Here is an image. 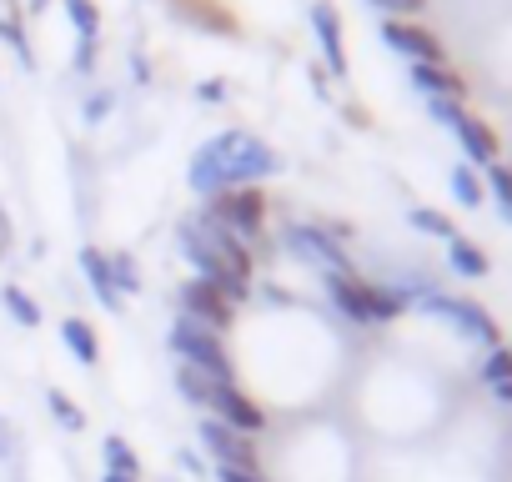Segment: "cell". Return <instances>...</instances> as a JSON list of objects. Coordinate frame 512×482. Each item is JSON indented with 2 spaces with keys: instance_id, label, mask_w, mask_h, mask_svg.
Segmentation results:
<instances>
[{
  "instance_id": "cell-18",
  "label": "cell",
  "mask_w": 512,
  "mask_h": 482,
  "mask_svg": "<svg viewBox=\"0 0 512 482\" xmlns=\"http://www.w3.org/2000/svg\"><path fill=\"white\" fill-rule=\"evenodd\" d=\"M0 41L16 51L21 66H36L31 41H26V6H21V0H0Z\"/></svg>"
},
{
  "instance_id": "cell-9",
  "label": "cell",
  "mask_w": 512,
  "mask_h": 482,
  "mask_svg": "<svg viewBox=\"0 0 512 482\" xmlns=\"http://www.w3.org/2000/svg\"><path fill=\"white\" fill-rule=\"evenodd\" d=\"M211 417H221L226 427H236V432H246V437H262V432H267V407L256 402L241 382L211 392Z\"/></svg>"
},
{
  "instance_id": "cell-4",
  "label": "cell",
  "mask_w": 512,
  "mask_h": 482,
  "mask_svg": "<svg viewBox=\"0 0 512 482\" xmlns=\"http://www.w3.org/2000/svg\"><path fill=\"white\" fill-rule=\"evenodd\" d=\"M282 252L292 262H302L307 272H317L322 282L327 277H357L352 252L327 231V221H287L282 226Z\"/></svg>"
},
{
  "instance_id": "cell-2",
  "label": "cell",
  "mask_w": 512,
  "mask_h": 482,
  "mask_svg": "<svg viewBox=\"0 0 512 482\" xmlns=\"http://www.w3.org/2000/svg\"><path fill=\"white\" fill-rule=\"evenodd\" d=\"M176 252H181V262L191 267L196 282L221 287L236 307L251 297V282H256V252L246 247L241 236H231L226 226H216L206 211H191V216L176 221Z\"/></svg>"
},
{
  "instance_id": "cell-26",
  "label": "cell",
  "mask_w": 512,
  "mask_h": 482,
  "mask_svg": "<svg viewBox=\"0 0 512 482\" xmlns=\"http://www.w3.org/2000/svg\"><path fill=\"white\" fill-rule=\"evenodd\" d=\"M477 377H482V387L512 382V347H507V342L487 347V352H482V362H477Z\"/></svg>"
},
{
  "instance_id": "cell-21",
  "label": "cell",
  "mask_w": 512,
  "mask_h": 482,
  "mask_svg": "<svg viewBox=\"0 0 512 482\" xmlns=\"http://www.w3.org/2000/svg\"><path fill=\"white\" fill-rule=\"evenodd\" d=\"M0 307H6L21 327H41V317H46V312H41V302H36L21 282H6V287H0Z\"/></svg>"
},
{
  "instance_id": "cell-27",
  "label": "cell",
  "mask_w": 512,
  "mask_h": 482,
  "mask_svg": "<svg viewBox=\"0 0 512 482\" xmlns=\"http://www.w3.org/2000/svg\"><path fill=\"white\" fill-rule=\"evenodd\" d=\"M61 6H66V16H71V26H76L81 41H101V11H96V0H61Z\"/></svg>"
},
{
  "instance_id": "cell-6",
  "label": "cell",
  "mask_w": 512,
  "mask_h": 482,
  "mask_svg": "<svg viewBox=\"0 0 512 482\" xmlns=\"http://www.w3.org/2000/svg\"><path fill=\"white\" fill-rule=\"evenodd\" d=\"M216 226H226L231 236H241L246 247L256 252V241L267 236V216H272V201H267V191L262 186H231V191H221V196H211L206 206H201Z\"/></svg>"
},
{
  "instance_id": "cell-1",
  "label": "cell",
  "mask_w": 512,
  "mask_h": 482,
  "mask_svg": "<svg viewBox=\"0 0 512 482\" xmlns=\"http://www.w3.org/2000/svg\"><path fill=\"white\" fill-rule=\"evenodd\" d=\"M277 171H282V151H277L272 141H262V136L246 131V126H231V131L206 136V141L191 151V161H186V186H191L201 201H211V196H221V191H231V186H262V181H272Z\"/></svg>"
},
{
  "instance_id": "cell-40",
  "label": "cell",
  "mask_w": 512,
  "mask_h": 482,
  "mask_svg": "<svg viewBox=\"0 0 512 482\" xmlns=\"http://www.w3.org/2000/svg\"><path fill=\"white\" fill-rule=\"evenodd\" d=\"M51 6V0H31V11H46Z\"/></svg>"
},
{
  "instance_id": "cell-5",
  "label": "cell",
  "mask_w": 512,
  "mask_h": 482,
  "mask_svg": "<svg viewBox=\"0 0 512 482\" xmlns=\"http://www.w3.org/2000/svg\"><path fill=\"white\" fill-rule=\"evenodd\" d=\"M412 312H422V317H432V322H447L462 342H472V347H497L502 342V327H497V317L482 307V302H472V297H452V292H427Z\"/></svg>"
},
{
  "instance_id": "cell-25",
  "label": "cell",
  "mask_w": 512,
  "mask_h": 482,
  "mask_svg": "<svg viewBox=\"0 0 512 482\" xmlns=\"http://www.w3.org/2000/svg\"><path fill=\"white\" fill-rule=\"evenodd\" d=\"M46 407H51V417H56L66 432H86V407H81V402H71V392L46 387Z\"/></svg>"
},
{
  "instance_id": "cell-31",
  "label": "cell",
  "mask_w": 512,
  "mask_h": 482,
  "mask_svg": "<svg viewBox=\"0 0 512 482\" xmlns=\"http://www.w3.org/2000/svg\"><path fill=\"white\" fill-rule=\"evenodd\" d=\"M372 11H382L387 21H412V16H422L427 11V0H367Z\"/></svg>"
},
{
  "instance_id": "cell-19",
  "label": "cell",
  "mask_w": 512,
  "mask_h": 482,
  "mask_svg": "<svg viewBox=\"0 0 512 482\" xmlns=\"http://www.w3.org/2000/svg\"><path fill=\"white\" fill-rule=\"evenodd\" d=\"M101 462H106V472H121V477H136V482H141V472H146V467H141V452H136L121 432H106V437H101Z\"/></svg>"
},
{
  "instance_id": "cell-39",
  "label": "cell",
  "mask_w": 512,
  "mask_h": 482,
  "mask_svg": "<svg viewBox=\"0 0 512 482\" xmlns=\"http://www.w3.org/2000/svg\"><path fill=\"white\" fill-rule=\"evenodd\" d=\"M101 482H136V477H121V472H101Z\"/></svg>"
},
{
  "instance_id": "cell-16",
  "label": "cell",
  "mask_w": 512,
  "mask_h": 482,
  "mask_svg": "<svg viewBox=\"0 0 512 482\" xmlns=\"http://www.w3.org/2000/svg\"><path fill=\"white\" fill-rule=\"evenodd\" d=\"M447 247V272H457V277H467V282H477V277H487L492 272V262H487V252L477 247L472 236H452V241H442Z\"/></svg>"
},
{
  "instance_id": "cell-30",
  "label": "cell",
  "mask_w": 512,
  "mask_h": 482,
  "mask_svg": "<svg viewBox=\"0 0 512 482\" xmlns=\"http://www.w3.org/2000/svg\"><path fill=\"white\" fill-rule=\"evenodd\" d=\"M176 6H181V16H186V21H201V26H216V31H231V21L211 11V0H176Z\"/></svg>"
},
{
  "instance_id": "cell-13",
  "label": "cell",
  "mask_w": 512,
  "mask_h": 482,
  "mask_svg": "<svg viewBox=\"0 0 512 482\" xmlns=\"http://www.w3.org/2000/svg\"><path fill=\"white\" fill-rule=\"evenodd\" d=\"M76 267H81V282L91 287V297L106 307V312H126V297H121V287H116V277H111V257L101 252V247H81V257H76Z\"/></svg>"
},
{
  "instance_id": "cell-33",
  "label": "cell",
  "mask_w": 512,
  "mask_h": 482,
  "mask_svg": "<svg viewBox=\"0 0 512 482\" xmlns=\"http://www.w3.org/2000/svg\"><path fill=\"white\" fill-rule=\"evenodd\" d=\"M96 46H101V41H81V46H76V56H71V71H76V76H96V61H101Z\"/></svg>"
},
{
  "instance_id": "cell-23",
  "label": "cell",
  "mask_w": 512,
  "mask_h": 482,
  "mask_svg": "<svg viewBox=\"0 0 512 482\" xmlns=\"http://www.w3.org/2000/svg\"><path fill=\"white\" fill-rule=\"evenodd\" d=\"M407 226H412V231H422V236H437V241H452V236H457L452 216H447V211H437V206H412V211H407Z\"/></svg>"
},
{
  "instance_id": "cell-37",
  "label": "cell",
  "mask_w": 512,
  "mask_h": 482,
  "mask_svg": "<svg viewBox=\"0 0 512 482\" xmlns=\"http://www.w3.org/2000/svg\"><path fill=\"white\" fill-rule=\"evenodd\" d=\"M11 252V216H6V206H0V257Z\"/></svg>"
},
{
  "instance_id": "cell-22",
  "label": "cell",
  "mask_w": 512,
  "mask_h": 482,
  "mask_svg": "<svg viewBox=\"0 0 512 482\" xmlns=\"http://www.w3.org/2000/svg\"><path fill=\"white\" fill-rule=\"evenodd\" d=\"M447 186H452V201H457V206H467V211H477V206L487 201V186H482V176H477L472 166H452Z\"/></svg>"
},
{
  "instance_id": "cell-20",
  "label": "cell",
  "mask_w": 512,
  "mask_h": 482,
  "mask_svg": "<svg viewBox=\"0 0 512 482\" xmlns=\"http://www.w3.org/2000/svg\"><path fill=\"white\" fill-rule=\"evenodd\" d=\"M221 382H211V377H201L196 367H181L176 362V397L186 402V407H196V412H211V392H216Z\"/></svg>"
},
{
  "instance_id": "cell-10",
  "label": "cell",
  "mask_w": 512,
  "mask_h": 482,
  "mask_svg": "<svg viewBox=\"0 0 512 482\" xmlns=\"http://www.w3.org/2000/svg\"><path fill=\"white\" fill-rule=\"evenodd\" d=\"M382 41H387V51L407 56L412 66H442L447 61L442 56V41L427 26H417V21H382Z\"/></svg>"
},
{
  "instance_id": "cell-41",
  "label": "cell",
  "mask_w": 512,
  "mask_h": 482,
  "mask_svg": "<svg viewBox=\"0 0 512 482\" xmlns=\"http://www.w3.org/2000/svg\"><path fill=\"white\" fill-rule=\"evenodd\" d=\"M0 452H6V422H0Z\"/></svg>"
},
{
  "instance_id": "cell-14",
  "label": "cell",
  "mask_w": 512,
  "mask_h": 482,
  "mask_svg": "<svg viewBox=\"0 0 512 482\" xmlns=\"http://www.w3.org/2000/svg\"><path fill=\"white\" fill-rule=\"evenodd\" d=\"M452 136H457V146H462V156H467L472 166H492L497 151H502V146H497V131H492L482 116H472V111L452 126Z\"/></svg>"
},
{
  "instance_id": "cell-34",
  "label": "cell",
  "mask_w": 512,
  "mask_h": 482,
  "mask_svg": "<svg viewBox=\"0 0 512 482\" xmlns=\"http://www.w3.org/2000/svg\"><path fill=\"white\" fill-rule=\"evenodd\" d=\"M176 462H181V472H191V477H206V472H211V462H206V457H196V447H181V452H176Z\"/></svg>"
},
{
  "instance_id": "cell-28",
  "label": "cell",
  "mask_w": 512,
  "mask_h": 482,
  "mask_svg": "<svg viewBox=\"0 0 512 482\" xmlns=\"http://www.w3.org/2000/svg\"><path fill=\"white\" fill-rule=\"evenodd\" d=\"M487 196L497 201V211L512 221V166H502V161H492L487 166Z\"/></svg>"
},
{
  "instance_id": "cell-24",
  "label": "cell",
  "mask_w": 512,
  "mask_h": 482,
  "mask_svg": "<svg viewBox=\"0 0 512 482\" xmlns=\"http://www.w3.org/2000/svg\"><path fill=\"white\" fill-rule=\"evenodd\" d=\"M106 257H111V277H116L121 297H136V292L146 287V277H141V262H136V252L116 247V252H106Z\"/></svg>"
},
{
  "instance_id": "cell-29",
  "label": "cell",
  "mask_w": 512,
  "mask_h": 482,
  "mask_svg": "<svg viewBox=\"0 0 512 482\" xmlns=\"http://www.w3.org/2000/svg\"><path fill=\"white\" fill-rule=\"evenodd\" d=\"M116 111V91L111 86H101V91H91L86 96V106H81V116H86V126H101L106 116Z\"/></svg>"
},
{
  "instance_id": "cell-32",
  "label": "cell",
  "mask_w": 512,
  "mask_h": 482,
  "mask_svg": "<svg viewBox=\"0 0 512 482\" xmlns=\"http://www.w3.org/2000/svg\"><path fill=\"white\" fill-rule=\"evenodd\" d=\"M427 116H432L437 126H447V131H452V126L467 116V106H462V101H452V96H432V101H427Z\"/></svg>"
},
{
  "instance_id": "cell-35",
  "label": "cell",
  "mask_w": 512,
  "mask_h": 482,
  "mask_svg": "<svg viewBox=\"0 0 512 482\" xmlns=\"http://www.w3.org/2000/svg\"><path fill=\"white\" fill-rule=\"evenodd\" d=\"M216 482H267V472H241V467H211Z\"/></svg>"
},
{
  "instance_id": "cell-11",
  "label": "cell",
  "mask_w": 512,
  "mask_h": 482,
  "mask_svg": "<svg viewBox=\"0 0 512 482\" xmlns=\"http://www.w3.org/2000/svg\"><path fill=\"white\" fill-rule=\"evenodd\" d=\"M322 292H327V302H332V312H337L342 322H352V327H377V317H372V282H367L362 272H357V277H327Z\"/></svg>"
},
{
  "instance_id": "cell-15",
  "label": "cell",
  "mask_w": 512,
  "mask_h": 482,
  "mask_svg": "<svg viewBox=\"0 0 512 482\" xmlns=\"http://www.w3.org/2000/svg\"><path fill=\"white\" fill-rule=\"evenodd\" d=\"M61 342H66V352L81 362V367H96L101 362V332L86 322V317H61Z\"/></svg>"
},
{
  "instance_id": "cell-17",
  "label": "cell",
  "mask_w": 512,
  "mask_h": 482,
  "mask_svg": "<svg viewBox=\"0 0 512 482\" xmlns=\"http://www.w3.org/2000/svg\"><path fill=\"white\" fill-rule=\"evenodd\" d=\"M407 76H412V86H417L427 101H432V96H452V101H462V96H467V81H462L447 61H442V66H412Z\"/></svg>"
},
{
  "instance_id": "cell-7",
  "label": "cell",
  "mask_w": 512,
  "mask_h": 482,
  "mask_svg": "<svg viewBox=\"0 0 512 482\" xmlns=\"http://www.w3.org/2000/svg\"><path fill=\"white\" fill-rule=\"evenodd\" d=\"M196 442H201V452L211 457V467L262 472V452H256V437H246V432L226 427V422H221V417H211V412H201V422H196Z\"/></svg>"
},
{
  "instance_id": "cell-12",
  "label": "cell",
  "mask_w": 512,
  "mask_h": 482,
  "mask_svg": "<svg viewBox=\"0 0 512 482\" xmlns=\"http://www.w3.org/2000/svg\"><path fill=\"white\" fill-rule=\"evenodd\" d=\"M312 36L322 46V61H327V76H347V41H342V16L332 0H312Z\"/></svg>"
},
{
  "instance_id": "cell-38",
  "label": "cell",
  "mask_w": 512,
  "mask_h": 482,
  "mask_svg": "<svg viewBox=\"0 0 512 482\" xmlns=\"http://www.w3.org/2000/svg\"><path fill=\"white\" fill-rule=\"evenodd\" d=\"M487 392H492L497 407H512V382H497V387H487Z\"/></svg>"
},
{
  "instance_id": "cell-36",
  "label": "cell",
  "mask_w": 512,
  "mask_h": 482,
  "mask_svg": "<svg viewBox=\"0 0 512 482\" xmlns=\"http://www.w3.org/2000/svg\"><path fill=\"white\" fill-rule=\"evenodd\" d=\"M226 96H231V91H226V81H201V86H196V101H211V106H221Z\"/></svg>"
},
{
  "instance_id": "cell-3",
  "label": "cell",
  "mask_w": 512,
  "mask_h": 482,
  "mask_svg": "<svg viewBox=\"0 0 512 482\" xmlns=\"http://www.w3.org/2000/svg\"><path fill=\"white\" fill-rule=\"evenodd\" d=\"M166 347L176 352L181 367H196L201 377H211V382H221V387L241 382V367H236L226 337L211 332V327H201V322H191V317H181V312H176L171 327H166Z\"/></svg>"
},
{
  "instance_id": "cell-8",
  "label": "cell",
  "mask_w": 512,
  "mask_h": 482,
  "mask_svg": "<svg viewBox=\"0 0 512 482\" xmlns=\"http://www.w3.org/2000/svg\"><path fill=\"white\" fill-rule=\"evenodd\" d=\"M176 307H181V317H191V322H201V327H211V332H231L236 327V317H241V307L221 292V287H211V282H196V277H186L181 287H176Z\"/></svg>"
}]
</instances>
